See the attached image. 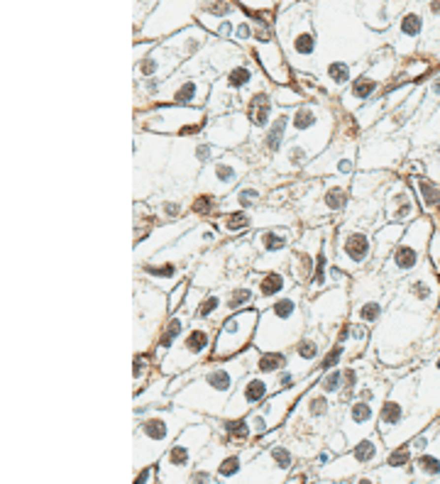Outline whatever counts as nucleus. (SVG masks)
I'll return each mask as SVG.
<instances>
[{"instance_id":"nucleus-1","label":"nucleus","mask_w":440,"mask_h":484,"mask_svg":"<svg viewBox=\"0 0 440 484\" xmlns=\"http://www.w3.org/2000/svg\"><path fill=\"white\" fill-rule=\"evenodd\" d=\"M257 357L259 355L254 350H247L240 357L193 369L191 374L171 382L169 394L174 396V404L179 409H189V411L208 416H223L237 384L250 372H254Z\"/></svg>"},{"instance_id":"nucleus-2","label":"nucleus","mask_w":440,"mask_h":484,"mask_svg":"<svg viewBox=\"0 0 440 484\" xmlns=\"http://www.w3.org/2000/svg\"><path fill=\"white\" fill-rule=\"evenodd\" d=\"M193 423H203V418L189 409L154 411L147 416L135 428V472L149 467L152 462H159L167 455V450L176 443V435Z\"/></svg>"},{"instance_id":"nucleus-3","label":"nucleus","mask_w":440,"mask_h":484,"mask_svg":"<svg viewBox=\"0 0 440 484\" xmlns=\"http://www.w3.org/2000/svg\"><path fill=\"white\" fill-rule=\"evenodd\" d=\"M301 293L304 286H296L259 316L254 330V347L259 352H284L304 338L306 318L301 313Z\"/></svg>"},{"instance_id":"nucleus-4","label":"nucleus","mask_w":440,"mask_h":484,"mask_svg":"<svg viewBox=\"0 0 440 484\" xmlns=\"http://www.w3.org/2000/svg\"><path fill=\"white\" fill-rule=\"evenodd\" d=\"M210 435L213 433L205 423L189 425L159 460V484H189L193 475L191 467L196 465L201 450H205V445L210 443Z\"/></svg>"},{"instance_id":"nucleus-5","label":"nucleus","mask_w":440,"mask_h":484,"mask_svg":"<svg viewBox=\"0 0 440 484\" xmlns=\"http://www.w3.org/2000/svg\"><path fill=\"white\" fill-rule=\"evenodd\" d=\"M213 330H215V323L213 321L196 318L189 325V330L184 333V338L174 345V350L159 364L162 367V374L164 377H171L176 372L193 369L198 362H203L210 355V347H213Z\"/></svg>"},{"instance_id":"nucleus-6","label":"nucleus","mask_w":440,"mask_h":484,"mask_svg":"<svg viewBox=\"0 0 440 484\" xmlns=\"http://www.w3.org/2000/svg\"><path fill=\"white\" fill-rule=\"evenodd\" d=\"M135 306H142L135 308V325L142 321V330L135 333V355H144L147 347L154 343L157 338V330L162 333L164 328V313L169 311V301L164 298V291L159 289H142L139 291V284L135 281Z\"/></svg>"},{"instance_id":"nucleus-7","label":"nucleus","mask_w":440,"mask_h":484,"mask_svg":"<svg viewBox=\"0 0 440 484\" xmlns=\"http://www.w3.org/2000/svg\"><path fill=\"white\" fill-rule=\"evenodd\" d=\"M428 235H431V220L418 218L416 223H411V225L406 227L404 240L396 245V250L391 252V257L384 262L381 277L401 279L406 272L416 269V264L421 262V255H423V250H426Z\"/></svg>"},{"instance_id":"nucleus-8","label":"nucleus","mask_w":440,"mask_h":484,"mask_svg":"<svg viewBox=\"0 0 440 484\" xmlns=\"http://www.w3.org/2000/svg\"><path fill=\"white\" fill-rule=\"evenodd\" d=\"M370 259H372V235L352 223H345L335 232L333 264L342 272H357L365 269Z\"/></svg>"},{"instance_id":"nucleus-9","label":"nucleus","mask_w":440,"mask_h":484,"mask_svg":"<svg viewBox=\"0 0 440 484\" xmlns=\"http://www.w3.org/2000/svg\"><path fill=\"white\" fill-rule=\"evenodd\" d=\"M142 125L149 130V132H162V135H191L196 130L203 128V120H205V113L201 108H184V105H157L147 113L139 115Z\"/></svg>"},{"instance_id":"nucleus-10","label":"nucleus","mask_w":440,"mask_h":484,"mask_svg":"<svg viewBox=\"0 0 440 484\" xmlns=\"http://www.w3.org/2000/svg\"><path fill=\"white\" fill-rule=\"evenodd\" d=\"M257 323H259V316H257L254 308H247V311H240V313L230 316L218 328L215 347H213V359L215 362H225V359H233L235 352L245 350L250 345V340H254Z\"/></svg>"},{"instance_id":"nucleus-11","label":"nucleus","mask_w":440,"mask_h":484,"mask_svg":"<svg viewBox=\"0 0 440 484\" xmlns=\"http://www.w3.org/2000/svg\"><path fill=\"white\" fill-rule=\"evenodd\" d=\"M294 462V455L289 448L284 445H274L267 452H259L257 460H252L250 465L228 484H279L289 467Z\"/></svg>"},{"instance_id":"nucleus-12","label":"nucleus","mask_w":440,"mask_h":484,"mask_svg":"<svg viewBox=\"0 0 440 484\" xmlns=\"http://www.w3.org/2000/svg\"><path fill=\"white\" fill-rule=\"evenodd\" d=\"M384 457V440L379 438H367L360 445L350 448V452L340 455L338 460H333L328 467H323V477L328 482H338V480H347L355 475H362L360 470L372 467L374 462H379Z\"/></svg>"},{"instance_id":"nucleus-13","label":"nucleus","mask_w":440,"mask_h":484,"mask_svg":"<svg viewBox=\"0 0 440 484\" xmlns=\"http://www.w3.org/2000/svg\"><path fill=\"white\" fill-rule=\"evenodd\" d=\"M279 387V374H262V372H250L235 389L228 409L223 418H245L250 416L254 406L269 399L271 389Z\"/></svg>"},{"instance_id":"nucleus-14","label":"nucleus","mask_w":440,"mask_h":484,"mask_svg":"<svg viewBox=\"0 0 440 484\" xmlns=\"http://www.w3.org/2000/svg\"><path fill=\"white\" fill-rule=\"evenodd\" d=\"M247 171V164L242 157H218L213 164H208L205 169H201L198 174V189L213 198L225 196L230 189H235V184L240 181V176Z\"/></svg>"},{"instance_id":"nucleus-15","label":"nucleus","mask_w":440,"mask_h":484,"mask_svg":"<svg viewBox=\"0 0 440 484\" xmlns=\"http://www.w3.org/2000/svg\"><path fill=\"white\" fill-rule=\"evenodd\" d=\"M198 12V5L193 2H162L152 7V15L147 17V25L142 27L144 39H157V37H169L176 30L191 27V15Z\"/></svg>"},{"instance_id":"nucleus-16","label":"nucleus","mask_w":440,"mask_h":484,"mask_svg":"<svg viewBox=\"0 0 440 484\" xmlns=\"http://www.w3.org/2000/svg\"><path fill=\"white\" fill-rule=\"evenodd\" d=\"M413 387H416V374L404 377L401 382L394 384V389L384 399V404L379 409V418H377L381 440H386L406 420V411H408V404H411V396H413Z\"/></svg>"},{"instance_id":"nucleus-17","label":"nucleus","mask_w":440,"mask_h":484,"mask_svg":"<svg viewBox=\"0 0 440 484\" xmlns=\"http://www.w3.org/2000/svg\"><path fill=\"white\" fill-rule=\"evenodd\" d=\"M325 232H328V227H323V230H306L304 237H299L296 247L291 250L289 267H291V279L299 286H306L308 281H313L315 262H318V255L323 250Z\"/></svg>"},{"instance_id":"nucleus-18","label":"nucleus","mask_w":440,"mask_h":484,"mask_svg":"<svg viewBox=\"0 0 440 484\" xmlns=\"http://www.w3.org/2000/svg\"><path fill=\"white\" fill-rule=\"evenodd\" d=\"M350 311V296H347V286H335L325 293H320L308 303V316H311V325L320 330H333L342 323L345 313Z\"/></svg>"},{"instance_id":"nucleus-19","label":"nucleus","mask_w":440,"mask_h":484,"mask_svg":"<svg viewBox=\"0 0 440 484\" xmlns=\"http://www.w3.org/2000/svg\"><path fill=\"white\" fill-rule=\"evenodd\" d=\"M210 96V86L208 78H198V76H184L181 81L176 76L167 78L157 100H167L174 105H184V108H198L208 100Z\"/></svg>"},{"instance_id":"nucleus-20","label":"nucleus","mask_w":440,"mask_h":484,"mask_svg":"<svg viewBox=\"0 0 440 484\" xmlns=\"http://www.w3.org/2000/svg\"><path fill=\"white\" fill-rule=\"evenodd\" d=\"M377 418L379 416H377V406L374 404L355 399L347 406V411L342 416V423H340V433L345 435L347 448H355L362 440L372 438V433L377 428Z\"/></svg>"},{"instance_id":"nucleus-21","label":"nucleus","mask_w":440,"mask_h":484,"mask_svg":"<svg viewBox=\"0 0 440 484\" xmlns=\"http://www.w3.org/2000/svg\"><path fill=\"white\" fill-rule=\"evenodd\" d=\"M250 118L245 113H228L220 118H213L205 128V142H210L218 149H230L250 135Z\"/></svg>"},{"instance_id":"nucleus-22","label":"nucleus","mask_w":440,"mask_h":484,"mask_svg":"<svg viewBox=\"0 0 440 484\" xmlns=\"http://www.w3.org/2000/svg\"><path fill=\"white\" fill-rule=\"evenodd\" d=\"M391 71H394V54L386 52V59H384V62H377L370 71H365L362 76H357V78L352 81L350 91L342 96V105H345L347 110H355L357 105H365V103L377 93V88L381 86V81H384Z\"/></svg>"},{"instance_id":"nucleus-23","label":"nucleus","mask_w":440,"mask_h":484,"mask_svg":"<svg viewBox=\"0 0 440 484\" xmlns=\"http://www.w3.org/2000/svg\"><path fill=\"white\" fill-rule=\"evenodd\" d=\"M318 328L313 333H306L296 345H294V352L289 355V367L286 372L294 377V382H304L306 374H313L318 362H323V352H325V345H323V338H318Z\"/></svg>"},{"instance_id":"nucleus-24","label":"nucleus","mask_w":440,"mask_h":484,"mask_svg":"<svg viewBox=\"0 0 440 484\" xmlns=\"http://www.w3.org/2000/svg\"><path fill=\"white\" fill-rule=\"evenodd\" d=\"M286 47H289V57L294 59V64H296L299 69H306V64H304V62L313 59L315 54H318V39H315L313 30H311L308 15L294 17L291 30H289Z\"/></svg>"},{"instance_id":"nucleus-25","label":"nucleus","mask_w":440,"mask_h":484,"mask_svg":"<svg viewBox=\"0 0 440 484\" xmlns=\"http://www.w3.org/2000/svg\"><path fill=\"white\" fill-rule=\"evenodd\" d=\"M254 284V308L267 311L271 308L279 298H284L289 291H294V279H289L284 272H267V274H250Z\"/></svg>"},{"instance_id":"nucleus-26","label":"nucleus","mask_w":440,"mask_h":484,"mask_svg":"<svg viewBox=\"0 0 440 484\" xmlns=\"http://www.w3.org/2000/svg\"><path fill=\"white\" fill-rule=\"evenodd\" d=\"M355 154H357V147L355 144H347L342 147L340 142L330 147V152H323L318 157V161H311L306 166V171L315 176V174H333V176H345L355 169Z\"/></svg>"},{"instance_id":"nucleus-27","label":"nucleus","mask_w":440,"mask_h":484,"mask_svg":"<svg viewBox=\"0 0 440 484\" xmlns=\"http://www.w3.org/2000/svg\"><path fill=\"white\" fill-rule=\"evenodd\" d=\"M413 218L418 220L416 201H413L408 186L396 181L386 196V220L394 225H406V223H413Z\"/></svg>"},{"instance_id":"nucleus-28","label":"nucleus","mask_w":440,"mask_h":484,"mask_svg":"<svg viewBox=\"0 0 440 484\" xmlns=\"http://www.w3.org/2000/svg\"><path fill=\"white\" fill-rule=\"evenodd\" d=\"M254 284H252V277L245 279L242 284H230L223 293H220V311L215 316V323H220V318H230L240 311H247V306L254 303Z\"/></svg>"},{"instance_id":"nucleus-29","label":"nucleus","mask_w":440,"mask_h":484,"mask_svg":"<svg viewBox=\"0 0 440 484\" xmlns=\"http://www.w3.org/2000/svg\"><path fill=\"white\" fill-rule=\"evenodd\" d=\"M191 318H193V316L181 313V311H176V313H171V316H169V321L164 323V328H162V333H159L157 347H154V357H157V362H159V364H162V362H164V357L174 350V345L184 338V333L189 330L186 325L193 323Z\"/></svg>"},{"instance_id":"nucleus-30","label":"nucleus","mask_w":440,"mask_h":484,"mask_svg":"<svg viewBox=\"0 0 440 484\" xmlns=\"http://www.w3.org/2000/svg\"><path fill=\"white\" fill-rule=\"evenodd\" d=\"M291 240H294V232L289 227H267L254 235L252 245L262 257H271V255H291L289 250Z\"/></svg>"},{"instance_id":"nucleus-31","label":"nucleus","mask_w":440,"mask_h":484,"mask_svg":"<svg viewBox=\"0 0 440 484\" xmlns=\"http://www.w3.org/2000/svg\"><path fill=\"white\" fill-rule=\"evenodd\" d=\"M330 414V396H325L318 387L315 389H308L306 396L299 401L296 411H294V418L304 420V423H311V425H318L323 423Z\"/></svg>"},{"instance_id":"nucleus-32","label":"nucleus","mask_w":440,"mask_h":484,"mask_svg":"<svg viewBox=\"0 0 440 484\" xmlns=\"http://www.w3.org/2000/svg\"><path fill=\"white\" fill-rule=\"evenodd\" d=\"M205 39H208L205 30L198 27V25H191L186 30L171 34L169 42H164V47H167L169 52H174L176 57H196V54L201 52V47L205 44Z\"/></svg>"},{"instance_id":"nucleus-33","label":"nucleus","mask_w":440,"mask_h":484,"mask_svg":"<svg viewBox=\"0 0 440 484\" xmlns=\"http://www.w3.org/2000/svg\"><path fill=\"white\" fill-rule=\"evenodd\" d=\"M189 227V223H184V225H179V223H167V225H162L159 230H154L149 237H144V242L142 245H137L135 247V255H137V259H139V255H144V259H149V255L152 252H162V250H167L169 245H174V237H181V232Z\"/></svg>"},{"instance_id":"nucleus-34","label":"nucleus","mask_w":440,"mask_h":484,"mask_svg":"<svg viewBox=\"0 0 440 484\" xmlns=\"http://www.w3.org/2000/svg\"><path fill=\"white\" fill-rule=\"evenodd\" d=\"M423 30V15L418 10H408L396 27V37H394V49L399 54H408L416 47V37Z\"/></svg>"},{"instance_id":"nucleus-35","label":"nucleus","mask_w":440,"mask_h":484,"mask_svg":"<svg viewBox=\"0 0 440 484\" xmlns=\"http://www.w3.org/2000/svg\"><path fill=\"white\" fill-rule=\"evenodd\" d=\"M257 59H259V66L267 71V76H271L276 83L286 86L289 83V71L284 66V54L279 49L276 42H267V44H259L254 49Z\"/></svg>"},{"instance_id":"nucleus-36","label":"nucleus","mask_w":440,"mask_h":484,"mask_svg":"<svg viewBox=\"0 0 440 484\" xmlns=\"http://www.w3.org/2000/svg\"><path fill=\"white\" fill-rule=\"evenodd\" d=\"M399 10H401V5H396V2H365V5L357 7V15H360V20L367 22L372 30L384 32V30L391 27L394 15H396Z\"/></svg>"},{"instance_id":"nucleus-37","label":"nucleus","mask_w":440,"mask_h":484,"mask_svg":"<svg viewBox=\"0 0 440 484\" xmlns=\"http://www.w3.org/2000/svg\"><path fill=\"white\" fill-rule=\"evenodd\" d=\"M142 274L144 279H149L152 284H157L159 286V291H169L171 286L176 289L179 286V277H181V269H179V264L176 262H149V264H144L142 267Z\"/></svg>"},{"instance_id":"nucleus-38","label":"nucleus","mask_w":440,"mask_h":484,"mask_svg":"<svg viewBox=\"0 0 440 484\" xmlns=\"http://www.w3.org/2000/svg\"><path fill=\"white\" fill-rule=\"evenodd\" d=\"M406 235V227L404 225H394V223H386L381 225L374 235V257H377V264L386 262L391 257V252L396 250V245L404 240Z\"/></svg>"},{"instance_id":"nucleus-39","label":"nucleus","mask_w":440,"mask_h":484,"mask_svg":"<svg viewBox=\"0 0 440 484\" xmlns=\"http://www.w3.org/2000/svg\"><path fill=\"white\" fill-rule=\"evenodd\" d=\"M291 125V115L289 113H279L276 118H271V125L267 128L264 132V139H262V147L269 152V154H279L284 147H286V130Z\"/></svg>"},{"instance_id":"nucleus-40","label":"nucleus","mask_w":440,"mask_h":484,"mask_svg":"<svg viewBox=\"0 0 440 484\" xmlns=\"http://www.w3.org/2000/svg\"><path fill=\"white\" fill-rule=\"evenodd\" d=\"M347 203V181L342 176H335L330 179L325 186H323V194H320V208L325 213H340Z\"/></svg>"},{"instance_id":"nucleus-41","label":"nucleus","mask_w":440,"mask_h":484,"mask_svg":"<svg viewBox=\"0 0 440 484\" xmlns=\"http://www.w3.org/2000/svg\"><path fill=\"white\" fill-rule=\"evenodd\" d=\"M413 475H416L418 480H428V477L440 475V438L433 443V448H428L423 455L416 457V462H413Z\"/></svg>"},{"instance_id":"nucleus-42","label":"nucleus","mask_w":440,"mask_h":484,"mask_svg":"<svg viewBox=\"0 0 440 484\" xmlns=\"http://www.w3.org/2000/svg\"><path fill=\"white\" fill-rule=\"evenodd\" d=\"M252 81H254V71L242 62V64H237L233 71H228V73H225V78L215 86V91H223V93H230V91H245L247 86H252Z\"/></svg>"},{"instance_id":"nucleus-43","label":"nucleus","mask_w":440,"mask_h":484,"mask_svg":"<svg viewBox=\"0 0 440 484\" xmlns=\"http://www.w3.org/2000/svg\"><path fill=\"white\" fill-rule=\"evenodd\" d=\"M406 296H408V301H413V303H433V301H436V286L431 284L428 269H426L421 277H416V274L411 277Z\"/></svg>"},{"instance_id":"nucleus-44","label":"nucleus","mask_w":440,"mask_h":484,"mask_svg":"<svg viewBox=\"0 0 440 484\" xmlns=\"http://www.w3.org/2000/svg\"><path fill=\"white\" fill-rule=\"evenodd\" d=\"M218 230L225 232V235H237V232H245L254 225V215H250L247 210H233L228 215H220L218 220Z\"/></svg>"},{"instance_id":"nucleus-45","label":"nucleus","mask_w":440,"mask_h":484,"mask_svg":"<svg viewBox=\"0 0 440 484\" xmlns=\"http://www.w3.org/2000/svg\"><path fill=\"white\" fill-rule=\"evenodd\" d=\"M411 184L413 189L418 191V198H421V206L426 210H433V208L440 206V189L438 184L423 179V176H411Z\"/></svg>"},{"instance_id":"nucleus-46","label":"nucleus","mask_w":440,"mask_h":484,"mask_svg":"<svg viewBox=\"0 0 440 484\" xmlns=\"http://www.w3.org/2000/svg\"><path fill=\"white\" fill-rule=\"evenodd\" d=\"M350 71H352V66L345 64V62L328 64L325 66V81H330V88H342L350 81Z\"/></svg>"},{"instance_id":"nucleus-47","label":"nucleus","mask_w":440,"mask_h":484,"mask_svg":"<svg viewBox=\"0 0 440 484\" xmlns=\"http://www.w3.org/2000/svg\"><path fill=\"white\" fill-rule=\"evenodd\" d=\"M184 213V203L176 201V198H162V203L157 206V218L159 220H179Z\"/></svg>"},{"instance_id":"nucleus-48","label":"nucleus","mask_w":440,"mask_h":484,"mask_svg":"<svg viewBox=\"0 0 440 484\" xmlns=\"http://www.w3.org/2000/svg\"><path fill=\"white\" fill-rule=\"evenodd\" d=\"M164 389H167V377L157 379V382H154V384H152V387H149V389L142 394V396H135V406L139 409V404H142V406H149V404H154V401L159 399V391H164Z\"/></svg>"},{"instance_id":"nucleus-49","label":"nucleus","mask_w":440,"mask_h":484,"mask_svg":"<svg viewBox=\"0 0 440 484\" xmlns=\"http://www.w3.org/2000/svg\"><path fill=\"white\" fill-rule=\"evenodd\" d=\"M215 208H218V203H215V198H213V196H208V194H198V196L193 198V206H191V210H193L196 215L205 218V215H210Z\"/></svg>"},{"instance_id":"nucleus-50","label":"nucleus","mask_w":440,"mask_h":484,"mask_svg":"<svg viewBox=\"0 0 440 484\" xmlns=\"http://www.w3.org/2000/svg\"><path fill=\"white\" fill-rule=\"evenodd\" d=\"M274 103H281V105H296L299 103V105H304V96L299 91L289 88V86H281V88H276Z\"/></svg>"},{"instance_id":"nucleus-51","label":"nucleus","mask_w":440,"mask_h":484,"mask_svg":"<svg viewBox=\"0 0 440 484\" xmlns=\"http://www.w3.org/2000/svg\"><path fill=\"white\" fill-rule=\"evenodd\" d=\"M347 12H352V7H345V5H338V15H340V27H342V32H345V22H350L347 20ZM320 32V37H323V42L328 44V42H338V32H325V30H318ZM323 44V47H325ZM320 47V49H323Z\"/></svg>"},{"instance_id":"nucleus-52","label":"nucleus","mask_w":440,"mask_h":484,"mask_svg":"<svg viewBox=\"0 0 440 484\" xmlns=\"http://www.w3.org/2000/svg\"><path fill=\"white\" fill-rule=\"evenodd\" d=\"M413 457V452H411V448H406V445H401V448H396L389 457H386V462H389V467H401V465H406L408 460Z\"/></svg>"},{"instance_id":"nucleus-53","label":"nucleus","mask_w":440,"mask_h":484,"mask_svg":"<svg viewBox=\"0 0 440 484\" xmlns=\"http://www.w3.org/2000/svg\"><path fill=\"white\" fill-rule=\"evenodd\" d=\"M379 484H408V480L399 470L389 467V470H379Z\"/></svg>"},{"instance_id":"nucleus-54","label":"nucleus","mask_w":440,"mask_h":484,"mask_svg":"<svg viewBox=\"0 0 440 484\" xmlns=\"http://www.w3.org/2000/svg\"><path fill=\"white\" fill-rule=\"evenodd\" d=\"M147 369H149V359L144 355H135V391L139 389V379L147 377Z\"/></svg>"},{"instance_id":"nucleus-55","label":"nucleus","mask_w":440,"mask_h":484,"mask_svg":"<svg viewBox=\"0 0 440 484\" xmlns=\"http://www.w3.org/2000/svg\"><path fill=\"white\" fill-rule=\"evenodd\" d=\"M189 289H191L189 284H186V281H181V284L171 291V298H169V313H176V306H179V301L189 293Z\"/></svg>"},{"instance_id":"nucleus-56","label":"nucleus","mask_w":440,"mask_h":484,"mask_svg":"<svg viewBox=\"0 0 440 484\" xmlns=\"http://www.w3.org/2000/svg\"><path fill=\"white\" fill-rule=\"evenodd\" d=\"M157 477H159V472H154L152 467H144V470H139L135 475V484H154Z\"/></svg>"},{"instance_id":"nucleus-57","label":"nucleus","mask_w":440,"mask_h":484,"mask_svg":"<svg viewBox=\"0 0 440 484\" xmlns=\"http://www.w3.org/2000/svg\"><path fill=\"white\" fill-rule=\"evenodd\" d=\"M235 37H237L240 42H247V39H250V22H240V25L235 27Z\"/></svg>"},{"instance_id":"nucleus-58","label":"nucleus","mask_w":440,"mask_h":484,"mask_svg":"<svg viewBox=\"0 0 440 484\" xmlns=\"http://www.w3.org/2000/svg\"><path fill=\"white\" fill-rule=\"evenodd\" d=\"M431 91H433V96H436V98H440V76L431 83Z\"/></svg>"}]
</instances>
